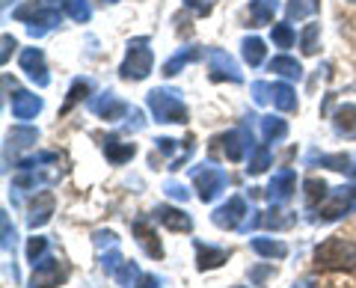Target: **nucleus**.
<instances>
[{
    "instance_id": "nucleus-1",
    "label": "nucleus",
    "mask_w": 356,
    "mask_h": 288,
    "mask_svg": "<svg viewBox=\"0 0 356 288\" xmlns=\"http://www.w3.org/2000/svg\"><path fill=\"white\" fill-rule=\"evenodd\" d=\"M315 268L318 271H353L356 268V243L348 238H327L315 250Z\"/></svg>"
},
{
    "instance_id": "nucleus-2",
    "label": "nucleus",
    "mask_w": 356,
    "mask_h": 288,
    "mask_svg": "<svg viewBox=\"0 0 356 288\" xmlns=\"http://www.w3.org/2000/svg\"><path fill=\"white\" fill-rule=\"evenodd\" d=\"M146 104L152 110L154 122H178L184 125L187 122V107L181 102V93L178 90H170V86H158L146 95Z\"/></svg>"
},
{
    "instance_id": "nucleus-3",
    "label": "nucleus",
    "mask_w": 356,
    "mask_h": 288,
    "mask_svg": "<svg viewBox=\"0 0 356 288\" xmlns=\"http://www.w3.org/2000/svg\"><path fill=\"white\" fill-rule=\"evenodd\" d=\"M152 63H154V54L149 48V39H131L125 63L119 65V74L125 77V81H143V77H149Z\"/></svg>"
},
{
    "instance_id": "nucleus-4",
    "label": "nucleus",
    "mask_w": 356,
    "mask_h": 288,
    "mask_svg": "<svg viewBox=\"0 0 356 288\" xmlns=\"http://www.w3.org/2000/svg\"><path fill=\"white\" fill-rule=\"evenodd\" d=\"M193 182H196V196L202 199V202H211V199H217L220 191L226 187V173L217 170V167H202V170H193Z\"/></svg>"
},
{
    "instance_id": "nucleus-5",
    "label": "nucleus",
    "mask_w": 356,
    "mask_h": 288,
    "mask_svg": "<svg viewBox=\"0 0 356 288\" xmlns=\"http://www.w3.org/2000/svg\"><path fill=\"white\" fill-rule=\"evenodd\" d=\"M208 69H211V77H214V81H232V83H241L243 81V74L238 69L235 57L226 54V51H220V48H211L208 51Z\"/></svg>"
},
{
    "instance_id": "nucleus-6",
    "label": "nucleus",
    "mask_w": 356,
    "mask_h": 288,
    "mask_svg": "<svg viewBox=\"0 0 356 288\" xmlns=\"http://www.w3.org/2000/svg\"><path fill=\"white\" fill-rule=\"evenodd\" d=\"M243 217H247V202H243L241 196H232L226 205H220L211 220H214V226L220 229H238L243 223Z\"/></svg>"
},
{
    "instance_id": "nucleus-7",
    "label": "nucleus",
    "mask_w": 356,
    "mask_h": 288,
    "mask_svg": "<svg viewBox=\"0 0 356 288\" xmlns=\"http://www.w3.org/2000/svg\"><path fill=\"white\" fill-rule=\"evenodd\" d=\"M63 280H65L63 262H60V259H44V262H39L36 268H33L30 285H33V288H54V285H60Z\"/></svg>"
},
{
    "instance_id": "nucleus-8",
    "label": "nucleus",
    "mask_w": 356,
    "mask_h": 288,
    "mask_svg": "<svg viewBox=\"0 0 356 288\" xmlns=\"http://www.w3.org/2000/svg\"><path fill=\"white\" fill-rule=\"evenodd\" d=\"M21 69H24V74H27L36 86H48V83H51L48 65H44V54H42L39 48L21 51Z\"/></svg>"
},
{
    "instance_id": "nucleus-9",
    "label": "nucleus",
    "mask_w": 356,
    "mask_h": 288,
    "mask_svg": "<svg viewBox=\"0 0 356 288\" xmlns=\"http://www.w3.org/2000/svg\"><path fill=\"white\" fill-rule=\"evenodd\" d=\"M89 110H92L95 116H102V119H107V122H116V119H122V116H128L134 107H128L122 98H116L113 93H104V95H98V98H92L89 102Z\"/></svg>"
},
{
    "instance_id": "nucleus-10",
    "label": "nucleus",
    "mask_w": 356,
    "mask_h": 288,
    "mask_svg": "<svg viewBox=\"0 0 356 288\" xmlns=\"http://www.w3.org/2000/svg\"><path fill=\"white\" fill-rule=\"evenodd\" d=\"M294 191H297V175H294V170H280L270 179V187H267V199H270L273 205H285L288 199L294 196Z\"/></svg>"
},
{
    "instance_id": "nucleus-11",
    "label": "nucleus",
    "mask_w": 356,
    "mask_h": 288,
    "mask_svg": "<svg viewBox=\"0 0 356 288\" xmlns=\"http://www.w3.org/2000/svg\"><path fill=\"white\" fill-rule=\"evenodd\" d=\"M353 205H356V199L348 193V187H339L336 193L327 196L324 205H318V217L324 220V223H330V220H339L344 211H350Z\"/></svg>"
},
{
    "instance_id": "nucleus-12",
    "label": "nucleus",
    "mask_w": 356,
    "mask_h": 288,
    "mask_svg": "<svg viewBox=\"0 0 356 288\" xmlns=\"http://www.w3.org/2000/svg\"><path fill=\"white\" fill-rule=\"evenodd\" d=\"M154 217L170 229V232H191L193 229V220L184 208H175V205H158L154 208Z\"/></svg>"
},
{
    "instance_id": "nucleus-13",
    "label": "nucleus",
    "mask_w": 356,
    "mask_h": 288,
    "mask_svg": "<svg viewBox=\"0 0 356 288\" xmlns=\"http://www.w3.org/2000/svg\"><path fill=\"white\" fill-rule=\"evenodd\" d=\"M217 143H222V152H226V161H232V163H238V161H243V154L247 152H252V134L247 137L243 131H229V134H222Z\"/></svg>"
},
{
    "instance_id": "nucleus-14",
    "label": "nucleus",
    "mask_w": 356,
    "mask_h": 288,
    "mask_svg": "<svg viewBox=\"0 0 356 288\" xmlns=\"http://www.w3.org/2000/svg\"><path fill=\"white\" fill-rule=\"evenodd\" d=\"M134 235H137V241L143 243V250H146L152 259H161L163 256V247H161V241H158V232L152 229V223H149L146 217L134 220Z\"/></svg>"
},
{
    "instance_id": "nucleus-15",
    "label": "nucleus",
    "mask_w": 356,
    "mask_h": 288,
    "mask_svg": "<svg viewBox=\"0 0 356 288\" xmlns=\"http://www.w3.org/2000/svg\"><path fill=\"white\" fill-rule=\"evenodd\" d=\"M229 259V250H220V247H211V243L196 241V268L199 271H214L220 264H226Z\"/></svg>"
},
{
    "instance_id": "nucleus-16",
    "label": "nucleus",
    "mask_w": 356,
    "mask_h": 288,
    "mask_svg": "<svg viewBox=\"0 0 356 288\" xmlns=\"http://www.w3.org/2000/svg\"><path fill=\"white\" fill-rule=\"evenodd\" d=\"M39 110H42V98L39 95H33V93H15L13 95V116L15 119H36L39 116Z\"/></svg>"
},
{
    "instance_id": "nucleus-17",
    "label": "nucleus",
    "mask_w": 356,
    "mask_h": 288,
    "mask_svg": "<svg viewBox=\"0 0 356 288\" xmlns=\"http://www.w3.org/2000/svg\"><path fill=\"white\" fill-rule=\"evenodd\" d=\"M54 193H39L36 196V202L30 205V217H27V223H30V229H39V226H44L51 220V214H54Z\"/></svg>"
},
{
    "instance_id": "nucleus-18",
    "label": "nucleus",
    "mask_w": 356,
    "mask_h": 288,
    "mask_svg": "<svg viewBox=\"0 0 356 288\" xmlns=\"http://www.w3.org/2000/svg\"><path fill=\"white\" fill-rule=\"evenodd\" d=\"M332 128H336L339 137L356 140V104H341L332 116Z\"/></svg>"
},
{
    "instance_id": "nucleus-19",
    "label": "nucleus",
    "mask_w": 356,
    "mask_h": 288,
    "mask_svg": "<svg viewBox=\"0 0 356 288\" xmlns=\"http://www.w3.org/2000/svg\"><path fill=\"white\" fill-rule=\"evenodd\" d=\"M250 226H267V229H288L294 226V214L280 211V208H270V211H255V217L250 220Z\"/></svg>"
},
{
    "instance_id": "nucleus-20",
    "label": "nucleus",
    "mask_w": 356,
    "mask_h": 288,
    "mask_svg": "<svg viewBox=\"0 0 356 288\" xmlns=\"http://www.w3.org/2000/svg\"><path fill=\"white\" fill-rule=\"evenodd\" d=\"M104 154H107L110 163L122 167V163L131 161L134 154H137V146H134V143H122V140H116V137H107V140H104Z\"/></svg>"
},
{
    "instance_id": "nucleus-21",
    "label": "nucleus",
    "mask_w": 356,
    "mask_h": 288,
    "mask_svg": "<svg viewBox=\"0 0 356 288\" xmlns=\"http://www.w3.org/2000/svg\"><path fill=\"white\" fill-rule=\"evenodd\" d=\"M196 60H202V48H181V51L172 54V57L163 63V74L172 77V74L181 72L187 63H196Z\"/></svg>"
},
{
    "instance_id": "nucleus-22",
    "label": "nucleus",
    "mask_w": 356,
    "mask_h": 288,
    "mask_svg": "<svg viewBox=\"0 0 356 288\" xmlns=\"http://www.w3.org/2000/svg\"><path fill=\"white\" fill-rule=\"evenodd\" d=\"M276 9H280V0H250V18L255 21V27L273 24Z\"/></svg>"
},
{
    "instance_id": "nucleus-23",
    "label": "nucleus",
    "mask_w": 356,
    "mask_h": 288,
    "mask_svg": "<svg viewBox=\"0 0 356 288\" xmlns=\"http://www.w3.org/2000/svg\"><path fill=\"white\" fill-rule=\"evenodd\" d=\"M270 72L288 77V81H300V77H303V65H300V60L288 57V54H280V57L270 60Z\"/></svg>"
},
{
    "instance_id": "nucleus-24",
    "label": "nucleus",
    "mask_w": 356,
    "mask_h": 288,
    "mask_svg": "<svg viewBox=\"0 0 356 288\" xmlns=\"http://www.w3.org/2000/svg\"><path fill=\"white\" fill-rule=\"evenodd\" d=\"M6 140H9V146H13V149H30V146H36V143H39V128L15 125L6 134Z\"/></svg>"
},
{
    "instance_id": "nucleus-25",
    "label": "nucleus",
    "mask_w": 356,
    "mask_h": 288,
    "mask_svg": "<svg viewBox=\"0 0 356 288\" xmlns=\"http://www.w3.org/2000/svg\"><path fill=\"white\" fill-rule=\"evenodd\" d=\"M250 247L259 253V256H264V259H285L288 256L285 243L282 241H273V238H252Z\"/></svg>"
},
{
    "instance_id": "nucleus-26",
    "label": "nucleus",
    "mask_w": 356,
    "mask_h": 288,
    "mask_svg": "<svg viewBox=\"0 0 356 288\" xmlns=\"http://www.w3.org/2000/svg\"><path fill=\"white\" fill-rule=\"evenodd\" d=\"M261 137L264 143H280L288 137V122L280 116H261Z\"/></svg>"
},
{
    "instance_id": "nucleus-27",
    "label": "nucleus",
    "mask_w": 356,
    "mask_h": 288,
    "mask_svg": "<svg viewBox=\"0 0 356 288\" xmlns=\"http://www.w3.org/2000/svg\"><path fill=\"white\" fill-rule=\"evenodd\" d=\"M273 104L282 113H294L297 110V93L291 90V83H273Z\"/></svg>"
},
{
    "instance_id": "nucleus-28",
    "label": "nucleus",
    "mask_w": 356,
    "mask_h": 288,
    "mask_svg": "<svg viewBox=\"0 0 356 288\" xmlns=\"http://www.w3.org/2000/svg\"><path fill=\"white\" fill-rule=\"evenodd\" d=\"M321 9V0H288L285 13H288V21H303L309 15H315Z\"/></svg>"
},
{
    "instance_id": "nucleus-29",
    "label": "nucleus",
    "mask_w": 356,
    "mask_h": 288,
    "mask_svg": "<svg viewBox=\"0 0 356 288\" xmlns=\"http://www.w3.org/2000/svg\"><path fill=\"white\" fill-rule=\"evenodd\" d=\"M243 60H247L250 65H252V69H255V65H261L264 63V42L259 39V36H247V39H243Z\"/></svg>"
},
{
    "instance_id": "nucleus-30",
    "label": "nucleus",
    "mask_w": 356,
    "mask_h": 288,
    "mask_svg": "<svg viewBox=\"0 0 356 288\" xmlns=\"http://www.w3.org/2000/svg\"><path fill=\"white\" fill-rule=\"evenodd\" d=\"M273 163V154H270V149L267 146H252V154H250V167H247V173L250 175H261L267 167Z\"/></svg>"
},
{
    "instance_id": "nucleus-31",
    "label": "nucleus",
    "mask_w": 356,
    "mask_h": 288,
    "mask_svg": "<svg viewBox=\"0 0 356 288\" xmlns=\"http://www.w3.org/2000/svg\"><path fill=\"white\" fill-rule=\"evenodd\" d=\"M63 6H65V15H69L72 21H77V24H86V21L92 18L89 0H63Z\"/></svg>"
},
{
    "instance_id": "nucleus-32",
    "label": "nucleus",
    "mask_w": 356,
    "mask_h": 288,
    "mask_svg": "<svg viewBox=\"0 0 356 288\" xmlns=\"http://www.w3.org/2000/svg\"><path fill=\"white\" fill-rule=\"evenodd\" d=\"M303 187H306V205L309 208H315L318 202H324V199L330 196V187L321 182V179H306Z\"/></svg>"
},
{
    "instance_id": "nucleus-33",
    "label": "nucleus",
    "mask_w": 356,
    "mask_h": 288,
    "mask_svg": "<svg viewBox=\"0 0 356 288\" xmlns=\"http://www.w3.org/2000/svg\"><path fill=\"white\" fill-rule=\"evenodd\" d=\"M113 280H116L119 288H137V280H143V273H140V268H137L134 262H125V264H122V268L116 271Z\"/></svg>"
},
{
    "instance_id": "nucleus-34",
    "label": "nucleus",
    "mask_w": 356,
    "mask_h": 288,
    "mask_svg": "<svg viewBox=\"0 0 356 288\" xmlns=\"http://www.w3.org/2000/svg\"><path fill=\"white\" fill-rule=\"evenodd\" d=\"M270 39H273L276 48H291L294 42H297V33L291 30V24H288V21H282V24H273Z\"/></svg>"
},
{
    "instance_id": "nucleus-35",
    "label": "nucleus",
    "mask_w": 356,
    "mask_h": 288,
    "mask_svg": "<svg viewBox=\"0 0 356 288\" xmlns=\"http://www.w3.org/2000/svg\"><path fill=\"white\" fill-rule=\"evenodd\" d=\"M89 90H92V83L83 81V77H77V81L72 83V90H69V98H65V104H63V113H69L77 102H83V98L89 95Z\"/></svg>"
},
{
    "instance_id": "nucleus-36",
    "label": "nucleus",
    "mask_w": 356,
    "mask_h": 288,
    "mask_svg": "<svg viewBox=\"0 0 356 288\" xmlns=\"http://www.w3.org/2000/svg\"><path fill=\"white\" fill-rule=\"evenodd\" d=\"M321 167H327V170H336V173H348L350 170V163H353V158L350 154H344V152H339V154H321V158H315Z\"/></svg>"
},
{
    "instance_id": "nucleus-37",
    "label": "nucleus",
    "mask_w": 356,
    "mask_h": 288,
    "mask_svg": "<svg viewBox=\"0 0 356 288\" xmlns=\"http://www.w3.org/2000/svg\"><path fill=\"white\" fill-rule=\"evenodd\" d=\"M318 36H321V27L318 24H306V30L300 33V51L309 54V57H312V54H318V48H321Z\"/></svg>"
},
{
    "instance_id": "nucleus-38",
    "label": "nucleus",
    "mask_w": 356,
    "mask_h": 288,
    "mask_svg": "<svg viewBox=\"0 0 356 288\" xmlns=\"http://www.w3.org/2000/svg\"><path fill=\"white\" fill-rule=\"evenodd\" d=\"M44 253H48V238H30L27 241V262L36 268L39 262H44Z\"/></svg>"
},
{
    "instance_id": "nucleus-39",
    "label": "nucleus",
    "mask_w": 356,
    "mask_h": 288,
    "mask_svg": "<svg viewBox=\"0 0 356 288\" xmlns=\"http://www.w3.org/2000/svg\"><path fill=\"white\" fill-rule=\"evenodd\" d=\"M125 264V259H122V253H119V247H113L110 253H104L102 256V268H104V273H110V276H116V271Z\"/></svg>"
},
{
    "instance_id": "nucleus-40",
    "label": "nucleus",
    "mask_w": 356,
    "mask_h": 288,
    "mask_svg": "<svg viewBox=\"0 0 356 288\" xmlns=\"http://www.w3.org/2000/svg\"><path fill=\"white\" fill-rule=\"evenodd\" d=\"M252 102H255V104H267V102H273V83L255 81V83H252Z\"/></svg>"
},
{
    "instance_id": "nucleus-41",
    "label": "nucleus",
    "mask_w": 356,
    "mask_h": 288,
    "mask_svg": "<svg viewBox=\"0 0 356 288\" xmlns=\"http://www.w3.org/2000/svg\"><path fill=\"white\" fill-rule=\"evenodd\" d=\"M54 161H60V154H54V152H42L36 154V158H24L18 163L21 170H36V163H54Z\"/></svg>"
},
{
    "instance_id": "nucleus-42",
    "label": "nucleus",
    "mask_w": 356,
    "mask_h": 288,
    "mask_svg": "<svg viewBox=\"0 0 356 288\" xmlns=\"http://www.w3.org/2000/svg\"><path fill=\"white\" fill-rule=\"evenodd\" d=\"M273 276V264H259V268H252L250 271V280L255 282V285H264L267 280Z\"/></svg>"
},
{
    "instance_id": "nucleus-43",
    "label": "nucleus",
    "mask_w": 356,
    "mask_h": 288,
    "mask_svg": "<svg viewBox=\"0 0 356 288\" xmlns=\"http://www.w3.org/2000/svg\"><path fill=\"white\" fill-rule=\"evenodd\" d=\"M163 193L172 196V199H178V202H184V199L191 196V193H187V187L178 184V182H166V184H163Z\"/></svg>"
},
{
    "instance_id": "nucleus-44",
    "label": "nucleus",
    "mask_w": 356,
    "mask_h": 288,
    "mask_svg": "<svg viewBox=\"0 0 356 288\" xmlns=\"http://www.w3.org/2000/svg\"><path fill=\"white\" fill-rule=\"evenodd\" d=\"M44 182H48V175H33V173H27V175H18L15 187H36V184H44Z\"/></svg>"
},
{
    "instance_id": "nucleus-45",
    "label": "nucleus",
    "mask_w": 356,
    "mask_h": 288,
    "mask_svg": "<svg viewBox=\"0 0 356 288\" xmlns=\"http://www.w3.org/2000/svg\"><path fill=\"white\" fill-rule=\"evenodd\" d=\"M0 223H3V247H15V229H9V217L3 211V217H0Z\"/></svg>"
},
{
    "instance_id": "nucleus-46",
    "label": "nucleus",
    "mask_w": 356,
    "mask_h": 288,
    "mask_svg": "<svg viewBox=\"0 0 356 288\" xmlns=\"http://www.w3.org/2000/svg\"><path fill=\"white\" fill-rule=\"evenodd\" d=\"M15 48H18V42L6 33V36H3V54H0V63H9V54H13Z\"/></svg>"
},
{
    "instance_id": "nucleus-47",
    "label": "nucleus",
    "mask_w": 356,
    "mask_h": 288,
    "mask_svg": "<svg viewBox=\"0 0 356 288\" xmlns=\"http://www.w3.org/2000/svg\"><path fill=\"white\" fill-rule=\"evenodd\" d=\"M154 143H158V152H163V154H172L178 149V140H172V137H161V140H154Z\"/></svg>"
},
{
    "instance_id": "nucleus-48",
    "label": "nucleus",
    "mask_w": 356,
    "mask_h": 288,
    "mask_svg": "<svg viewBox=\"0 0 356 288\" xmlns=\"http://www.w3.org/2000/svg\"><path fill=\"white\" fill-rule=\"evenodd\" d=\"M95 243L98 247H104V243L107 247H116V235L113 232H95Z\"/></svg>"
},
{
    "instance_id": "nucleus-49",
    "label": "nucleus",
    "mask_w": 356,
    "mask_h": 288,
    "mask_svg": "<svg viewBox=\"0 0 356 288\" xmlns=\"http://www.w3.org/2000/svg\"><path fill=\"white\" fill-rule=\"evenodd\" d=\"M137 288H161V280H154V276H143L137 282Z\"/></svg>"
},
{
    "instance_id": "nucleus-50",
    "label": "nucleus",
    "mask_w": 356,
    "mask_h": 288,
    "mask_svg": "<svg viewBox=\"0 0 356 288\" xmlns=\"http://www.w3.org/2000/svg\"><path fill=\"white\" fill-rule=\"evenodd\" d=\"M184 3H187V6H191V9H202V13H205V9H208V3H205V0H184Z\"/></svg>"
},
{
    "instance_id": "nucleus-51",
    "label": "nucleus",
    "mask_w": 356,
    "mask_h": 288,
    "mask_svg": "<svg viewBox=\"0 0 356 288\" xmlns=\"http://www.w3.org/2000/svg\"><path fill=\"white\" fill-rule=\"evenodd\" d=\"M294 288H315V282H309V280H306V282H300V285H294Z\"/></svg>"
},
{
    "instance_id": "nucleus-52",
    "label": "nucleus",
    "mask_w": 356,
    "mask_h": 288,
    "mask_svg": "<svg viewBox=\"0 0 356 288\" xmlns=\"http://www.w3.org/2000/svg\"><path fill=\"white\" fill-rule=\"evenodd\" d=\"M348 175H350V179H356V158H353V167L348 170Z\"/></svg>"
},
{
    "instance_id": "nucleus-53",
    "label": "nucleus",
    "mask_w": 356,
    "mask_h": 288,
    "mask_svg": "<svg viewBox=\"0 0 356 288\" xmlns=\"http://www.w3.org/2000/svg\"><path fill=\"white\" fill-rule=\"evenodd\" d=\"M348 193H350V196L356 199V184H353V187H348Z\"/></svg>"
},
{
    "instance_id": "nucleus-54",
    "label": "nucleus",
    "mask_w": 356,
    "mask_h": 288,
    "mask_svg": "<svg viewBox=\"0 0 356 288\" xmlns=\"http://www.w3.org/2000/svg\"><path fill=\"white\" fill-rule=\"evenodd\" d=\"M104 3H119V0H104Z\"/></svg>"
},
{
    "instance_id": "nucleus-55",
    "label": "nucleus",
    "mask_w": 356,
    "mask_h": 288,
    "mask_svg": "<svg viewBox=\"0 0 356 288\" xmlns=\"http://www.w3.org/2000/svg\"><path fill=\"white\" fill-rule=\"evenodd\" d=\"M350 3H356V0H350Z\"/></svg>"
},
{
    "instance_id": "nucleus-56",
    "label": "nucleus",
    "mask_w": 356,
    "mask_h": 288,
    "mask_svg": "<svg viewBox=\"0 0 356 288\" xmlns=\"http://www.w3.org/2000/svg\"><path fill=\"white\" fill-rule=\"evenodd\" d=\"M235 288H241V285H235Z\"/></svg>"
}]
</instances>
